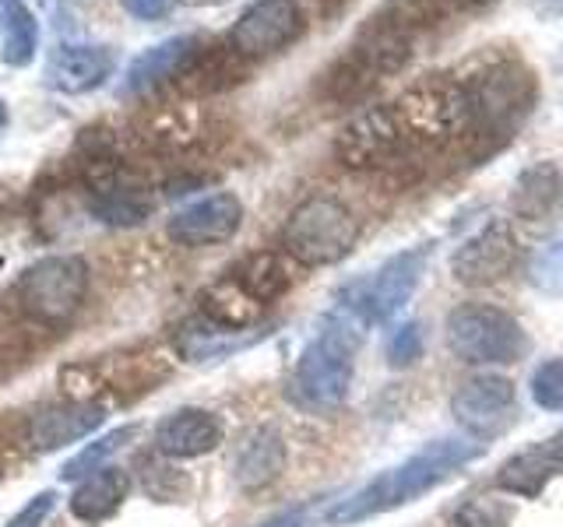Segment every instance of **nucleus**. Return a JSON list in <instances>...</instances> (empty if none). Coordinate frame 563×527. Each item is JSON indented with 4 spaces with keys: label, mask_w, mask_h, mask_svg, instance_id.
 Returning a JSON list of instances; mask_svg holds the SVG:
<instances>
[{
    "label": "nucleus",
    "mask_w": 563,
    "mask_h": 527,
    "mask_svg": "<svg viewBox=\"0 0 563 527\" xmlns=\"http://www.w3.org/2000/svg\"><path fill=\"white\" fill-rule=\"evenodd\" d=\"M483 453L479 444H472L465 436H448V439H433L412 457H405L401 464L380 471L377 479H369L363 489H356L352 496L339 500L328 509V524L334 527H349L369 520L377 514H391V509L416 503L419 496H427L430 489H437L457 468H465L468 461Z\"/></svg>",
    "instance_id": "obj_1"
},
{
    "label": "nucleus",
    "mask_w": 563,
    "mask_h": 527,
    "mask_svg": "<svg viewBox=\"0 0 563 527\" xmlns=\"http://www.w3.org/2000/svg\"><path fill=\"white\" fill-rule=\"evenodd\" d=\"M465 85L468 99V141L472 145H497L510 137L536 105V70L518 57H497L475 67Z\"/></svg>",
    "instance_id": "obj_2"
},
{
    "label": "nucleus",
    "mask_w": 563,
    "mask_h": 527,
    "mask_svg": "<svg viewBox=\"0 0 563 527\" xmlns=\"http://www.w3.org/2000/svg\"><path fill=\"white\" fill-rule=\"evenodd\" d=\"M360 345L356 321L334 313L328 327L296 359L289 397L307 412H334L352 386V351Z\"/></svg>",
    "instance_id": "obj_3"
},
{
    "label": "nucleus",
    "mask_w": 563,
    "mask_h": 527,
    "mask_svg": "<svg viewBox=\"0 0 563 527\" xmlns=\"http://www.w3.org/2000/svg\"><path fill=\"white\" fill-rule=\"evenodd\" d=\"M360 239V218L334 193H313L299 201L282 225V250L307 268H328L352 254Z\"/></svg>",
    "instance_id": "obj_4"
},
{
    "label": "nucleus",
    "mask_w": 563,
    "mask_h": 527,
    "mask_svg": "<svg viewBox=\"0 0 563 527\" xmlns=\"http://www.w3.org/2000/svg\"><path fill=\"white\" fill-rule=\"evenodd\" d=\"M430 246H412L395 257H387L377 271L352 281L339 299V313L352 316L356 324H384L409 303L427 271Z\"/></svg>",
    "instance_id": "obj_5"
},
{
    "label": "nucleus",
    "mask_w": 563,
    "mask_h": 527,
    "mask_svg": "<svg viewBox=\"0 0 563 527\" xmlns=\"http://www.w3.org/2000/svg\"><path fill=\"white\" fill-rule=\"evenodd\" d=\"M448 345L462 362L507 366L525 356L528 338L507 310L489 303H465L448 316Z\"/></svg>",
    "instance_id": "obj_6"
},
{
    "label": "nucleus",
    "mask_w": 563,
    "mask_h": 527,
    "mask_svg": "<svg viewBox=\"0 0 563 527\" xmlns=\"http://www.w3.org/2000/svg\"><path fill=\"white\" fill-rule=\"evenodd\" d=\"M88 289V268L81 257H43L18 278L14 299L32 321L60 327L78 313Z\"/></svg>",
    "instance_id": "obj_7"
},
{
    "label": "nucleus",
    "mask_w": 563,
    "mask_h": 527,
    "mask_svg": "<svg viewBox=\"0 0 563 527\" xmlns=\"http://www.w3.org/2000/svg\"><path fill=\"white\" fill-rule=\"evenodd\" d=\"M334 155L349 169H387L416 155V145L391 105H369L356 113L334 137Z\"/></svg>",
    "instance_id": "obj_8"
},
{
    "label": "nucleus",
    "mask_w": 563,
    "mask_h": 527,
    "mask_svg": "<svg viewBox=\"0 0 563 527\" xmlns=\"http://www.w3.org/2000/svg\"><path fill=\"white\" fill-rule=\"evenodd\" d=\"M299 35H303V11H299L296 0H254L236 18L233 32H229V46L240 57L254 60L286 49Z\"/></svg>",
    "instance_id": "obj_9"
},
{
    "label": "nucleus",
    "mask_w": 563,
    "mask_h": 527,
    "mask_svg": "<svg viewBox=\"0 0 563 527\" xmlns=\"http://www.w3.org/2000/svg\"><path fill=\"white\" fill-rule=\"evenodd\" d=\"M518 264V236L510 222L493 218L479 233L468 236L451 257V271L462 285H493Z\"/></svg>",
    "instance_id": "obj_10"
},
{
    "label": "nucleus",
    "mask_w": 563,
    "mask_h": 527,
    "mask_svg": "<svg viewBox=\"0 0 563 527\" xmlns=\"http://www.w3.org/2000/svg\"><path fill=\"white\" fill-rule=\"evenodd\" d=\"M515 383L497 373L472 377L454 391L451 397V415L454 422L472 436H493L510 426L515 418Z\"/></svg>",
    "instance_id": "obj_11"
},
{
    "label": "nucleus",
    "mask_w": 563,
    "mask_h": 527,
    "mask_svg": "<svg viewBox=\"0 0 563 527\" xmlns=\"http://www.w3.org/2000/svg\"><path fill=\"white\" fill-rule=\"evenodd\" d=\"M240 225H243L240 198L219 190L176 211L169 218V239H176L180 246H211V243L233 239L240 233Z\"/></svg>",
    "instance_id": "obj_12"
},
{
    "label": "nucleus",
    "mask_w": 563,
    "mask_h": 527,
    "mask_svg": "<svg viewBox=\"0 0 563 527\" xmlns=\"http://www.w3.org/2000/svg\"><path fill=\"white\" fill-rule=\"evenodd\" d=\"M106 422V408L92 401H67V404H49L40 408L29 422V444L32 450L49 453L67 444H78L88 433H96Z\"/></svg>",
    "instance_id": "obj_13"
},
{
    "label": "nucleus",
    "mask_w": 563,
    "mask_h": 527,
    "mask_svg": "<svg viewBox=\"0 0 563 527\" xmlns=\"http://www.w3.org/2000/svg\"><path fill=\"white\" fill-rule=\"evenodd\" d=\"M225 436V426L216 412L205 408H180L166 415L155 426V450L166 457H201L211 453Z\"/></svg>",
    "instance_id": "obj_14"
},
{
    "label": "nucleus",
    "mask_w": 563,
    "mask_h": 527,
    "mask_svg": "<svg viewBox=\"0 0 563 527\" xmlns=\"http://www.w3.org/2000/svg\"><path fill=\"white\" fill-rule=\"evenodd\" d=\"M113 75V53L106 46H85V43H64L53 49L46 78L53 88L67 96H81L99 88Z\"/></svg>",
    "instance_id": "obj_15"
},
{
    "label": "nucleus",
    "mask_w": 563,
    "mask_h": 527,
    "mask_svg": "<svg viewBox=\"0 0 563 527\" xmlns=\"http://www.w3.org/2000/svg\"><path fill=\"white\" fill-rule=\"evenodd\" d=\"M246 75V57L233 46H198V53L190 57V64L180 70V85L184 96H216V92H225V88H233L236 81H243Z\"/></svg>",
    "instance_id": "obj_16"
},
{
    "label": "nucleus",
    "mask_w": 563,
    "mask_h": 527,
    "mask_svg": "<svg viewBox=\"0 0 563 527\" xmlns=\"http://www.w3.org/2000/svg\"><path fill=\"white\" fill-rule=\"evenodd\" d=\"M198 46H201V40H194V35H176V40H166V43L145 49L141 57L131 60L128 75H123V96L148 92V88L163 85L169 78H180V70L190 64Z\"/></svg>",
    "instance_id": "obj_17"
},
{
    "label": "nucleus",
    "mask_w": 563,
    "mask_h": 527,
    "mask_svg": "<svg viewBox=\"0 0 563 527\" xmlns=\"http://www.w3.org/2000/svg\"><path fill=\"white\" fill-rule=\"evenodd\" d=\"M292 257L282 250H257V254H246L236 268H229V278L236 281V285L246 292V295H254L261 306H272L275 299H282L289 289H292Z\"/></svg>",
    "instance_id": "obj_18"
},
{
    "label": "nucleus",
    "mask_w": 563,
    "mask_h": 527,
    "mask_svg": "<svg viewBox=\"0 0 563 527\" xmlns=\"http://www.w3.org/2000/svg\"><path fill=\"white\" fill-rule=\"evenodd\" d=\"M198 303H201L205 321L229 330V334H240L246 327H254L264 316V310H268V306H261L254 295H246L229 274L219 278V281H211V285L201 292Z\"/></svg>",
    "instance_id": "obj_19"
},
{
    "label": "nucleus",
    "mask_w": 563,
    "mask_h": 527,
    "mask_svg": "<svg viewBox=\"0 0 563 527\" xmlns=\"http://www.w3.org/2000/svg\"><path fill=\"white\" fill-rule=\"evenodd\" d=\"M282 468H286V444H282L278 429L264 426V429H254L251 436L243 439V447L236 453V482L240 489H264L272 485Z\"/></svg>",
    "instance_id": "obj_20"
},
{
    "label": "nucleus",
    "mask_w": 563,
    "mask_h": 527,
    "mask_svg": "<svg viewBox=\"0 0 563 527\" xmlns=\"http://www.w3.org/2000/svg\"><path fill=\"white\" fill-rule=\"evenodd\" d=\"M201 116L190 110L187 102H163L155 105V110H145L137 123V134L148 141L152 148H163V152H173V148H187L194 145L201 134Z\"/></svg>",
    "instance_id": "obj_21"
},
{
    "label": "nucleus",
    "mask_w": 563,
    "mask_h": 527,
    "mask_svg": "<svg viewBox=\"0 0 563 527\" xmlns=\"http://www.w3.org/2000/svg\"><path fill=\"white\" fill-rule=\"evenodd\" d=\"M128 474L117 471V468H99L96 474L70 492V514L85 524H99L106 517H113L120 503L128 500Z\"/></svg>",
    "instance_id": "obj_22"
},
{
    "label": "nucleus",
    "mask_w": 563,
    "mask_h": 527,
    "mask_svg": "<svg viewBox=\"0 0 563 527\" xmlns=\"http://www.w3.org/2000/svg\"><path fill=\"white\" fill-rule=\"evenodd\" d=\"M560 193H563L560 169L553 162H532L515 180V190H510V208H515L518 218L539 222L553 211Z\"/></svg>",
    "instance_id": "obj_23"
},
{
    "label": "nucleus",
    "mask_w": 563,
    "mask_h": 527,
    "mask_svg": "<svg viewBox=\"0 0 563 527\" xmlns=\"http://www.w3.org/2000/svg\"><path fill=\"white\" fill-rule=\"evenodd\" d=\"M40 49V25L25 4H8L0 14V60L11 67H29Z\"/></svg>",
    "instance_id": "obj_24"
},
{
    "label": "nucleus",
    "mask_w": 563,
    "mask_h": 527,
    "mask_svg": "<svg viewBox=\"0 0 563 527\" xmlns=\"http://www.w3.org/2000/svg\"><path fill=\"white\" fill-rule=\"evenodd\" d=\"M246 341H236V334H229L216 324H184L176 330V348L180 356L190 362H205V359H222L225 351H233Z\"/></svg>",
    "instance_id": "obj_25"
},
{
    "label": "nucleus",
    "mask_w": 563,
    "mask_h": 527,
    "mask_svg": "<svg viewBox=\"0 0 563 527\" xmlns=\"http://www.w3.org/2000/svg\"><path fill=\"white\" fill-rule=\"evenodd\" d=\"M134 433H137V426H120V429H113V433L99 436L96 444H88L81 453L70 457V461L64 464V471H60V479H64V482H78V479H88V474H96V471L102 468L106 457L117 453Z\"/></svg>",
    "instance_id": "obj_26"
},
{
    "label": "nucleus",
    "mask_w": 563,
    "mask_h": 527,
    "mask_svg": "<svg viewBox=\"0 0 563 527\" xmlns=\"http://www.w3.org/2000/svg\"><path fill=\"white\" fill-rule=\"evenodd\" d=\"M528 281L545 295H563V236L542 243L525 264Z\"/></svg>",
    "instance_id": "obj_27"
},
{
    "label": "nucleus",
    "mask_w": 563,
    "mask_h": 527,
    "mask_svg": "<svg viewBox=\"0 0 563 527\" xmlns=\"http://www.w3.org/2000/svg\"><path fill=\"white\" fill-rule=\"evenodd\" d=\"M528 391H532V401L545 412H563V359H550L542 362L532 380H528Z\"/></svg>",
    "instance_id": "obj_28"
},
{
    "label": "nucleus",
    "mask_w": 563,
    "mask_h": 527,
    "mask_svg": "<svg viewBox=\"0 0 563 527\" xmlns=\"http://www.w3.org/2000/svg\"><path fill=\"white\" fill-rule=\"evenodd\" d=\"M422 345H427L422 341V327L416 321H405L391 330V338H387V362L395 369L412 366L422 356Z\"/></svg>",
    "instance_id": "obj_29"
},
{
    "label": "nucleus",
    "mask_w": 563,
    "mask_h": 527,
    "mask_svg": "<svg viewBox=\"0 0 563 527\" xmlns=\"http://www.w3.org/2000/svg\"><path fill=\"white\" fill-rule=\"evenodd\" d=\"M53 506H57V492H40V496H32L18 514L8 520V527H43L46 517L53 514Z\"/></svg>",
    "instance_id": "obj_30"
},
{
    "label": "nucleus",
    "mask_w": 563,
    "mask_h": 527,
    "mask_svg": "<svg viewBox=\"0 0 563 527\" xmlns=\"http://www.w3.org/2000/svg\"><path fill=\"white\" fill-rule=\"evenodd\" d=\"M510 520V509H489L486 503H468L454 514V527H504Z\"/></svg>",
    "instance_id": "obj_31"
},
{
    "label": "nucleus",
    "mask_w": 563,
    "mask_h": 527,
    "mask_svg": "<svg viewBox=\"0 0 563 527\" xmlns=\"http://www.w3.org/2000/svg\"><path fill=\"white\" fill-rule=\"evenodd\" d=\"M123 11L141 18V22H155V18H166L173 11L176 0H120Z\"/></svg>",
    "instance_id": "obj_32"
},
{
    "label": "nucleus",
    "mask_w": 563,
    "mask_h": 527,
    "mask_svg": "<svg viewBox=\"0 0 563 527\" xmlns=\"http://www.w3.org/2000/svg\"><path fill=\"white\" fill-rule=\"evenodd\" d=\"M525 4L536 18H560L563 14V0H525Z\"/></svg>",
    "instance_id": "obj_33"
},
{
    "label": "nucleus",
    "mask_w": 563,
    "mask_h": 527,
    "mask_svg": "<svg viewBox=\"0 0 563 527\" xmlns=\"http://www.w3.org/2000/svg\"><path fill=\"white\" fill-rule=\"evenodd\" d=\"M545 453L553 457V464H556V471H563V433H556L553 439H545Z\"/></svg>",
    "instance_id": "obj_34"
},
{
    "label": "nucleus",
    "mask_w": 563,
    "mask_h": 527,
    "mask_svg": "<svg viewBox=\"0 0 563 527\" xmlns=\"http://www.w3.org/2000/svg\"><path fill=\"white\" fill-rule=\"evenodd\" d=\"M261 527H303V520H299V514H282V517L261 524Z\"/></svg>",
    "instance_id": "obj_35"
},
{
    "label": "nucleus",
    "mask_w": 563,
    "mask_h": 527,
    "mask_svg": "<svg viewBox=\"0 0 563 527\" xmlns=\"http://www.w3.org/2000/svg\"><path fill=\"white\" fill-rule=\"evenodd\" d=\"M556 70H560V75H563V46L556 49Z\"/></svg>",
    "instance_id": "obj_36"
},
{
    "label": "nucleus",
    "mask_w": 563,
    "mask_h": 527,
    "mask_svg": "<svg viewBox=\"0 0 563 527\" xmlns=\"http://www.w3.org/2000/svg\"><path fill=\"white\" fill-rule=\"evenodd\" d=\"M8 123V110H4V102H0V127Z\"/></svg>",
    "instance_id": "obj_37"
},
{
    "label": "nucleus",
    "mask_w": 563,
    "mask_h": 527,
    "mask_svg": "<svg viewBox=\"0 0 563 527\" xmlns=\"http://www.w3.org/2000/svg\"><path fill=\"white\" fill-rule=\"evenodd\" d=\"M194 4H222V0H194Z\"/></svg>",
    "instance_id": "obj_38"
},
{
    "label": "nucleus",
    "mask_w": 563,
    "mask_h": 527,
    "mask_svg": "<svg viewBox=\"0 0 563 527\" xmlns=\"http://www.w3.org/2000/svg\"><path fill=\"white\" fill-rule=\"evenodd\" d=\"M472 4H486V0H472Z\"/></svg>",
    "instance_id": "obj_39"
}]
</instances>
